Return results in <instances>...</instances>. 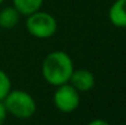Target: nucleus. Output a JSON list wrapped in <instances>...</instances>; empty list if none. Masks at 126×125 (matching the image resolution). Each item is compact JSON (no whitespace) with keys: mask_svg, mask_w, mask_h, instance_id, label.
Returning a JSON list of instances; mask_svg holds the SVG:
<instances>
[{"mask_svg":"<svg viewBox=\"0 0 126 125\" xmlns=\"http://www.w3.org/2000/svg\"><path fill=\"white\" fill-rule=\"evenodd\" d=\"M41 70L43 79L49 85L58 87L70 81L75 66L67 53L63 50H54L44 58Z\"/></svg>","mask_w":126,"mask_h":125,"instance_id":"obj_1","label":"nucleus"},{"mask_svg":"<svg viewBox=\"0 0 126 125\" xmlns=\"http://www.w3.org/2000/svg\"><path fill=\"white\" fill-rule=\"evenodd\" d=\"M7 114L18 119H28L34 115L37 110V103L34 98L26 91L11 89L2 99Z\"/></svg>","mask_w":126,"mask_h":125,"instance_id":"obj_2","label":"nucleus"},{"mask_svg":"<svg viewBox=\"0 0 126 125\" xmlns=\"http://www.w3.org/2000/svg\"><path fill=\"white\" fill-rule=\"evenodd\" d=\"M26 28L32 37L37 39H48L56 33L58 21L51 14L38 10L27 16Z\"/></svg>","mask_w":126,"mask_h":125,"instance_id":"obj_3","label":"nucleus"},{"mask_svg":"<svg viewBox=\"0 0 126 125\" xmlns=\"http://www.w3.org/2000/svg\"><path fill=\"white\" fill-rule=\"evenodd\" d=\"M54 106L63 113H71L80 104V92L70 83H64L56 87L53 96Z\"/></svg>","mask_w":126,"mask_h":125,"instance_id":"obj_4","label":"nucleus"},{"mask_svg":"<svg viewBox=\"0 0 126 125\" xmlns=\"http://www.w3.org/2000/svg\"><path fill=\"white\" fill-rule=\"evenodd\" d=\"M69 83L72 85L79 92H88L94 87L95 79L93 72L87 69H75Z\"/></svg>","mask_w":126,"mask_h":125,"instance_id":"obj_5","label":"nucleus"},{"mask_svg":"<svg viewBox=\"0 0 126 125\" xmlns=\"http://www.w3.org/2000/svg\"><path fill=\"white\" fill-rule=\"evenodd\" d=\"M110 23L118 28H126V0H115L108 11Z\"/></svg>","mask_w":126,"mask_h":125,"instance_id":"obj_6","label":"nucleus"},{"mask_svg":"<svg viewBox=\"0 0 126 125\" xmlns=\"http://www.w3.org/2000/svg\"><path fill=\"white\" fill-rule=\"evenodd\" d=\"M21 14L14 6H6L0 10V27L4 30H11L20 22Z\"/></svg>","mask_w":126,"mask_h":125,"instance_id":"obj_7","label":"nucleus"},{"mask_svg":"<svg viewBox=\"0 0 126 125\" xmlns=\"http://www.w3.org/2000/svg\"><path fill=\"white\" fill-rule=\"evenodd\" d=\"M44 0H12V6L23 16H28L43 6Z\"/></svg>","mask_w":126,"mask_h":125,"instance_id":"obj_8","label":"nucleus"},{"mask_svg":"<svg viewBox=\"0 0 126 125\" xmlns=\"http://www.w3.org/2000/svg\"><path fill=\"white\" fill-rule=\"evenodd\" d=\"M10 91H11V80L9 75L2 69H0V101H2Z\"/></svg>","mask_w":126,"mask_h":125,"instance_id":"obj_9","label":"nucleus"},{"mask_svg":"<svg viewBox=\"0 0 126 125\" xmlns=\"http://www.w3.org/2000/svg\"><path fill=\"white\" fill-rule=\"evenodd\" d=\"M6 117H7V110L5 108V104L2 101H0V125H2L6 120Z\"/></svg>","mask_w":126,"mask_h":125,"instance_id":"obj_10","label":"nucleus"},{"mask_svg":"<svg viewBox=\"0 0 126 125\" xmlns=\"http://www.w3.org/2000/svg\"><path fill=\"white\" fill-rule=\"evenodd\" d=\"M87 125H110V124H109L108 122L103 120V119H94V120L89 122Z\"/></svg>","mask_w":126,"mask_h":125,"instance_id":"obj_11","label":"nucleus"},{"mask_svg":"<svg viewBox=\"0 0 126 125\" xmlns=\"http://www.w3.org/2000/svg\"><path fill=\"white\" fill-rule=\"evenodd\" d=\"M4 1H5V0H0V5H1V4H2Z\"/></svg>","mask_w":126,"mask_h":125,"instance_id":"obj_12","label":"nucleus"}]
</instances>
